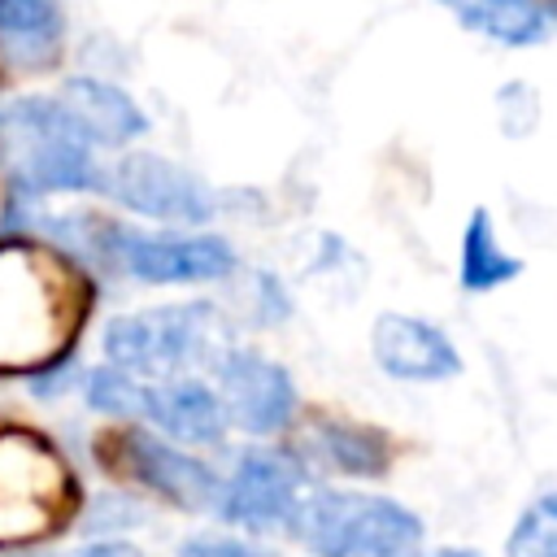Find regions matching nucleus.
Returning <instances> with one entry per match:
<instances>
[{
    "mask_svg": "<svg viewBox=\"0 0 557 557\" xmlns=\"http://www.w3.org/2000/svg\"><path fill=\"white\" fill-rule=\"evenodd\" d=\"M0 148L13 165V178L35 196L104 187L96 139L61 96H17L0 104Z\"/></svg>",
    "mask_w": 557,
    "mask_h": 557,
    "instance_id": "1",
    "label": "nucleus"
},
{
    "mask_svg": "<svg viewBox=\"0 0 557 557\" xmlns=\"http://www.w3.org/2000/svg\"><path fill=\"white\" fill-rule=\"evenodd\" d=\"M292 535L313 557H405L422 540V518L383 492H313L292 513Z\"/></svg>",
    "mask_w": 557,
    "mask_h": 557,
    "instance_id": "2",
    "label": "nucleus"
},
{
    "mask_svg": "<svg viewBox=\"0 0 557 557\" xmlns=\"http://www.w3.org/2000/svg\"><path fill=\"white\" fill-rule=\"evenodd\" d=\"M91 231V252L104 257L113 270L139 278V283H218L235 274L239 257L231 239L209 235V231H183V226H161V231H139L122 222H100L87 218Z\"/></svg>",
    "mask_w": 557,
    "mask_h": 557,
    "instance_id": "3",
    "label": "nucleus"
},
{
    "mask_svg": "<svg viewBox=\"0 0 557 557\" xmlns=\"http://www.w3.org/2000/svg\"><path fill=\"white\" fill-rule=\"evenodd\" d=\"M222 339L218 309L205 300L187 305H161V309H139L122 313L104 326V361L135 374V379H178L196 361L213 352Z\"/></svg>",
    "mask_w": 557,
    "mask_h": 557,
    "instance_id": "4",
    "label": "nucleus"
},
{
    "mask_svg": "<svg viewBox=\"0 0 557 557\" xmlns=\"http://www.w3.org/2000/svg\"><path fill=\"white\" fill-rule=\"evenodd\" d=\"M74 318L65 274L26 252H0V357L35 361L57 352Z\"/></svg>",
    "mask_w": 557,
    "mask_h": 557,
    "instance_id": "5",
    "label": "nucleus"
},
{
    "mask_svg": "<svg viewBox=\"0 0 557 557\" xmlns=\"http://www.w3.org/2000/svg\"><path fill=\"white\" fill-rule=\"evenodd\" d=\"M100 461L117 479H131V483L148 487L152 496H161L174 509H187V513L218 509L222 479L213 474V466L200 461L196 453H183L165 435H152V431H139V426H117L100 440Z\"/></svg>",
    "mask_w": 557,
    "mask_h": 557,
    "instance_id": "6",
    "label": "nucleus"
},
{
    "mask_svg": "<svg viewBox=\"0 0 557 557\" xmlns=\"http://www.w3.org/2000/svg\"><path fill=\"white\" fill-rule=\"evenodd\" d=\"M104 191L161 226H200L213 218V191L187 165L157 152H126L104 170Z\"/></svg>",
    "mask_w": 557,
    "mask_h": 557,
    "instance_id": "7",
    "label": "nucleus"
},
{
    "mask_svg": "<svg viewBox=\"0 0 557 557\" xmlns=\"http://www.w3.org/2000/svg\"><path fill=\"white\" fill-rule=\"evenodd\" d=\"M300 487H305V466L296 461V453L248 448L235 457L231 474L222 479L218 513H222V522L244 527V531L287 527L305 500Z\"/></svg>",
    "mask_w": 557,
    "mask_h": 557,
    "instance_id": "8",
    "label": "nucleus"
},
{
    "mask_svg": "<svg viewBox=\"0 0 557 557\" xmlns=\"http://www.w3.org/2000/svg\"><path fill=\"white\" fill-rule=\"evenodd\" d=\"M218 396L226 422L244 435H278L296 418V383L287 366L257 348H226L218 357Z\"/></svg>",
    "mask_w": 557,
    "mask_h": 557,
    "instance_id": "9",
    "label": "nucleus"
},
{
    "mask_svg": "<svg viewBox=\"0 0 557 557\" xmlns=\"http://www.w3.org/2000/svg\"><path fill=\"white\" fill-rule=\"evenodd\" d=\"M370 357L383 374L400 383H440L461 370L457 344L426 318L413 313H379L370 326Z\"/></svg>",
    "mask_w": 557,
    "mask_h": 557,
    "instance_id": "10",
    "label": "nucleus"
},
{
    "mask_svg": "<svg viewBox=\"0 0 557 557\" xmlns=\"http://www.w3.org/2000/svg\"><path fill=\"white\" fill-rule=\"evenodd\" d=\"M139 418L174 440V444H187V448H213L226 440L231 422H226V409H222V396L218 387L191 379V374H178V379H161V383H144V405H139Z\"/></svg>",
    "mask_w": 557,
    "mask_h": 557,
    "instance_id": "11",
    "label": "nucleus"
},
{
    "mask_svg": "<svg viewBox=\"0 0 557 557\" xmlns=\"http://www.w3.org/2000/svg\"><path fill=\"white\" fill-rule=\"evenodd\" d=\"M296 461H318L322 470L348 479H379L392 466V440L357 418H322L305 431V453H296Z\"/></svg>",
    "mask_w": 557,
    "mask_h": 557,
    "instance_id": "12",
    "label": "nucleus"
},
{
    "mask_svg": "<svg viewBox=\"0 0 557 557\" xmlns=\"http://www.w3.org/2000/svg\"><path fill=\"white\" fill-rule=\"evenodd\" d=\"M65 39V13L57 0H0V57L17 70L57 61Z\"/></svg>",
    "mask_w": 557,
    "mask_h": 557,
    "instance_id": "13",
    "label": "nucleus"
},
{
    "mask_svg": "<svg viewBox=\"0 0 557 557\" xmlns=\"http://www.w3.org/2000/svg\"><path fill=\"white\" fill-rule=\"evenodd\" d=\"M61 100L74 109V117L83 122V131L96 139V144H109V148H122L131 139H139L148 131V117L144 109L113 83L104 78H91V74H78L65 83Z\"/></svg>",
    "mask_w": 557,
    "mask_h": 557,
    "instance_id": "14",
    "label": "nucleus"
},
{
    "mask_svg": "<svg viewBox=\"0 0 557 557\" xmlns=\"http://www.w3.org/2000/svg\"><path fill=\"white\" fill-rule=\"evenodd\" d=\"M457 22L474 35H487L505 48H531L544 44L553 30V13L540 0H461Z\"/></svg>",
    "mask_w": 557,
    "mask_h": 557,
    "instance_id": "15",
    "label": "nucleus"
},
{
    "mask_svg": "<svg viewBox=\"0 0 557 557\" xmlns=\"http://www.w3.org/2000/svg\"><path fill=\"white\" fill-rule=\"evenodd\" d=\"M522 274V257H513L509 248H500L496 239V222L487 209H474L466 218L461 231V261H457V278L466 292H496L505 283H513Z\"/></svg>",
    "mask_w": 557,
    "mask_h": 557,
    "instance_id": "16",
    "label": "nucleus"
},
{
    "mask_svg": "<svg viewBox=\"0 0 557 557\" xmlns=\"http://www.w3.org/2000/svg\"><path fill=\"white\" fill-rule=\"evenodd\" d=\"M505 557H557V487L540 492L513 522Z\"/></svg>",
    "mask_w": 557,
    "mask_h": 557,
    "instance_id": "17",
    "label": "nucleus"
},
{
    "mask_svg": "<svg viewBox=\"0 0 557 557\" xmlns=\"http://www.w3.org/2000/svg\"><path fill=\"white\" fill-rule=\"evenodd\" d=\"M83 396L96 413L104 418H139V405H144V383L117 366H96L83 374Z\"/></svg>",
    "mask_w": 557,
    "mask_h": 557,
    "instance_id": "18",
    "label": "nucleus"
},
{
    "mask_svg": "<svg viewBox=\"0 0 557 557\" xmlns=\"http://www.w3.org/2000/svg\"><path fill=\"white\" fill-rule=\"evenodd\" d=\"M178 557H265V553L257 544H248V540L200 531V535H191V540L178 544Z\"/></svg>",
    "mask_w": 557,
    "mask_h": 557,
    "instance_id": "19",
    "label": "nucleus"
},
{
    "mask_svg": "<svg viewBox=\"0 0 557 557\" xmlns=\"http://www.w3.org/2000/svg\"><path fill=\"white\" fill-rule=\"evenodd\" d=\"M257 309L265 313L261 322H283L292 313V296L283 292V283L274 274H257Z\"/></svg>",
    "mask_w": 557,
    "mask_h": 557,
    "instance_id": "20",
    "label": "nucleus"
},
{
    "mask_svg": "<svg viewBox=\"0 0 557 557\" xmlns=\"http://www.w3.org/2000/svg\"><path fill=\"white\" fill-rule=\"evenodd\" d=\"M74 557H139V548L126 544V540H96V544L78 548Z\"/></svg>",
    "mask_w": 557,
    "mask_h": 557,
    "instance_id": "21",
    "label": "nucleus"
},
{
    "mask_svg": "<svg viewBox=\"0 0 557 557\" xmlns=\"http://www.w3.org/2000/svg\"><path fill=\"white\" fill-rule=\"evenodd\" d=\"M405 557H479V553H470V548H440V553H405Z\"/></svg>",
    "mask_w": 557,
    "mask_h": 557,
    "instance_id": "22",
    "label": "nucleus"
},
{
    "mask_svg": "<svg viewBox=\"0 0 557 557\" xmlns=\"http://www.w3.org/2000/svg\"><path fill=\"white\" fill-rule=\"evenodd\" d=\"M440 4H444V9H457V4H461V0H440Z\"/></svg>",
    "mask_w": 557,
    "mask_h": 557,
    "instance_id": "23",
    "label": "nucleus"
},
{
    "mask_svg": "<svg viewBox=\"0 0 557 557\" xmlns=\"http://www.w3.org/2000/svg\"><path fill=\"white\" fill-rule=\"evenodd\" d=\"M548 13H557V0H553V9H548Z\"/></svg>",
    "mask_w": 557,
    "mask_h": 557,
    "instance_id": "24",
    "label": "nucleus"
}]
</instances>
